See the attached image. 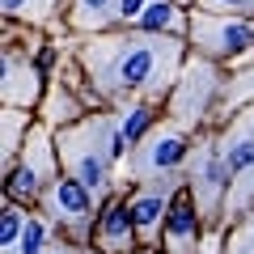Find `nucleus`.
I'll list each match as a JSON object with an SVG mask.
<instances>
[{"label":"nucleus","instance_id":"2eb2a0df","mask_svg":"<svg viewBox=\"0 0 254 254\" xmlns=\"http://www.w3.org/2000/svg\"><path fill=\"white\" fill-rule=\"evenodd\" d=\"M9 17H47L55 9V0H0Z\"/></svg>","mask_w":254,"mask_h":254},{"label":"nucleus","instance_id":"a211bd4d","mask_svg":"<svg viewBox=\"0 0 254 254\" xmlns=\"http://www.w3.org/2000/svg\"><path fill=\"white\" fill-rule=\"evenodd\" d=\"M21 131H26V110L9 106V110H4V157H13V148H17Z\"/></svg>","mask_w":254,"mask_h":254},{"label":"nucleus","instance_id":"9d476101","mask_svg":"<svg viewBox=\"0 0 254 254\" xmlns=\"http://www.w3.org/2000/svg\"><path fill=\"white\" fill-rule=\"evenodd\" d=\"M165 216H170V203H165L161 195H140V199L131 203V220H136V233L144 237V242L157 237V229H161Z\"/></svg>","mask_w":254,"mask_h":254},{"label":"nucleus","instance_id":"f8f14e48","mask_svg":"<svg viewBox=\"0 0 254 254\" xmlns=\"http://www.w3.org/2000/svg\"><path fill=\"white\" fill-rule=\"evenodd\" d=\"M195 182H199L203 195H212V199H216L220 187L229 182V165H225V157H220V153H208V157H203V170L195 174Z\"/></svg>","mask_w":254,"mask_h":254},{"label":"nucleus","instance_id":"9b49d317","mask_svg":"<svg viewBox=\"0 0 254 254\" xmlns=\"http://www.w3.org/2000/svg\"><path fill=\"white\" fill-rule=\"evenodd\" d=\"M140 30L144 34H174V30H182V9L174 0H148V9L140 13Z\"/></svg>","mask_w":254,"mask_h":254},{"label":"nucleus","instance_id":"f03ea898","mask_svg":"<svg viewBox=\"0 0 254 254\" xmlns=\"http://www.w3.org/2000/svg\"><path fill=\"white\" fill-rule=\"evenodd\" d=\"M190 38H195L199 51H208V55H229V60L242 55L246 47H254V30L246 26L242 17H220V13H208V9L195 17Z\"/></svg>","mask_w":254,"mask_h":254},{"label":"nucleus","instance_id":"b1692460","mask_svg":"<svg viewBox=\"0 0 254 254\" xmlns=\"http://www.w3.org/2000/svg\"><path fill=\"white\" fill-rule=\"evenodd\" d=\"M51 254H60V250H51Z\"/></svg>","mask_w":254,"mask_h":254},{"label":"nucleus","instance_id":"1a4fd4ad","mask_svg":"<svg viewBox=\"0 0 254 254\" xmlns=\"http://www.w3.org/2000/svg\"><path fill=\"white\" fill-rule=\"evenodd\" d=\"M195 233H199V212H195V199H190V195H178V199L170 203V216H165V237L174 242V250H182V246L195 242Z\"/></svg>","mask_w":254,"mask_h":254},{"label":"nucleus","instance_id":"4be33fe9","mask_svg":"<svg viewBox=\"0 0 254 254\" xmlns=\"http://www.w3.org/2000/svg\"><path fill=\"white\" fill-rule=\"evenodd\" d=\"M51 123H55V119H60V123H68V119H72L76 115V110H72V102H68V98H60V93H51Z\"/></svg>","mask_w":254,"mask_h":254},{"label":"nucleus","instance_id":"6e6552de","mask_svg":"<svg viewBox=\"0 0 254 254\" xmlns=\"http://www.w3.org/2000/svg\"><path fill=\"white\" fill-rule=\"evenodd\" d=\"M131 233H136V220H131V208L127 203H106L102 212V225H98V237L106 250H127L131 246Z\"/></svg>","mask_w":254,"mask_h":254},{"label":"nucleus","instance_id":"aec40b11","mask_svg":"<svg viewBox=\"0 0 254 254\" xmlns=\"http://www.w3.org/2000/svg\"><path fill=\"white\" fill-rule=\"evenodd\" d=\"M225 254H254V220H246V225L229 237V250Z\"/></svg>","mask_w":254,"mask_h":254},{"label":"nucleus","instance_id":"ddd939ff","mask_svg":"<svg viewBox=\"0 0 254 254\" xmlns=\"http://www.w3.org/2000/svg\"><path fill=\"white\" fill-rule=\"evenodd\" d=\"M21 225H26V216H21L13 203H4V216H0V246H4V254L17 250V237H21Z\"/></svg>","mask_w":254,"mask_h":254},{"label":"nucleus","instance_id":"39448f33","mask_svg":"<svg viewBox=\"0 0 254 254\" xmlns=\"http://www.w3.org/2000/svg\"><path fill=\"white\" fill-rule=\"evenodd\" d=\"M212 89H216V72H212L208 64L187 68V76H178V93H174V110H178V119H199L203 110H208Z\"/></svg>","mask_w":254,"mask_h":254},{"label":"nucleus","instance_id":"7ed1b4c3","mask_svg":"<svg viewBox=\"0 0 254 254\" xmlns=\"http://www.w3.org/2000/svg\"><path fill=\"white\" fill-rule=\"evenodd\" d=\"M55 178V165H51V144H47L43 131H34V140L26 144V157L21 165L9 174V199H38L43 187Z\"/></svg>","mask_w":254,"mask_h":254},{"label":"nucleus","instance_id":"423d86ee","mask_svg":"<svg viewBox=\"0 0 254 254\" xmlns=\"http://www.w3.org/2000/svg\"><path fill=\"white\" fill-rule=\"evenodd\" d=\"M51 212H55V220L81 229L85 216L93 212V190L85 187L81 178H72V174H68V178H55L51 182Z\"/></svg>","mask_w":254,"mask_h":254},{"label":"nucleus","instance_id":"4468645a","mask_svg":"<svg viewBox=\"0 0 254 254\" xmlns=\"http://www.w3.org/2000/svg\"><path fill=\"white\" fill-rule=\"evenodd\" d=\"M225 165H229V174L254 170V140H233V144H229V153H225Z\"/></svg>","mask_w":254,"mask_h":254},{"label":"nucleus","instance_id":"f257e3e1","mask_svg":"<svg viewBox=\"0 0 254 254\" xmlns=\"http://www.w3.org/2000/svg\"><path fill=\"white\" fill-rule=\"evenodd\" d=\"M89 64H93V72L102 76L106 89H123V93L148 89V93H157L170 81V72L178 68V43L157 38V34L106 38V43H93Z\"/></svg>","mask_w":254,"mask_h":254},{"label":"nucleus","instance_id":"f3484780","mask_svg":"<svg viewBox=\"0 0 254 254\" xmlns=\"http://www.w3.org/2000/svg\"><path fill=\"white\" fill-rule=\"evenodd\" d=\"M43 242H47V229L38 225V220L26 216V225H21V237H17V254H43Z\"/></svg>","mask_w":254,"mask_h":254},{"label":"nucleus","instance_id":"20e7f679","mask_svg":"<svg viewBox=\"0 0 254 254\" xmlns=\"http://www.w3.org/2000/svg\"><path fill=\"white\" fill-rule=\"evenodd\" d=\"M187 157V136H182V127L165 123L157 127L153 136L140 144V174H157V170H174V165Z\"/></svg>","mask_w":254,"mask_h":254},{"label":"nucleus","instance_id":"0eeeda50","mask_svg":"<svg viewBox=\"0 0 254 254\" xmlns=\"http://www.w3.org/2000/svg\"><path fill=\"white\" fill-rule=\"evenodd\" d=\"M34 98H38L34 64H17L13 55H4V102L9 106H30Z\"/></svg>","mask_w":254,"mask_h":254},{"label":"nucleus","instance_id":"6ab92c4d","mask_svg":"<svg viewBox=\"0 0 254 254\" xmlns=\"http://www.w3.org/2000/svg\"><path fill=\"white\" fill-rule=\"evenodd\" d=\"M119 127H123V140H127V144H136V140L144 136V127H148V106H131Z\"/></svg>","mask_w":254,"mask_h":254},{"label":"nucleus","instance_id":"412c9836","mask_svg":"<svg viewBox=\"0 0 254 254\" xmlns=\"http://www.w3.org/2000/svg\"><path fill=\"white\" fill-rule=\"evenodd\" d=\"M148 9V0H119L115 4V17L119 21H140V13Z\"/></svg>","mask_w":254,"mask_h":254},{"label":"nucleus","instance_id":"dca6fc26","mask_svg":"<svg viewBox=\"0 0 254 254\" xmlns=\"http://www.w3.org/2000/svg\"><path fill=\"white\" fill-rule=\"evenodd\" d=\"M110 17V0H76V26H102Z\"/></svg>","mask_w":254,"mask_h":254},{"label":"nucleus","instance_id":"5701e85b","mask_svg":"<svg viewBox=\"0 0 254 254\" xmlns=\"http://www.w3.org/2000/svg\"><path fill=\"white\" fill-rule=\"evenodd\" d=\"M237 4H246V0H203V9L216 13V9H237Z\"/></svg>","mask_w":254,"mask_h":254}]
</instances>
